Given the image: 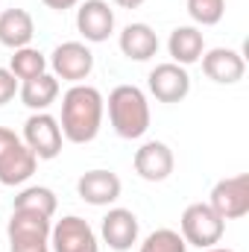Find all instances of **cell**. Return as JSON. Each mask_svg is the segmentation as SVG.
Segmentation results:
<instances>
[{"instance_id": "obj_17", "label": "cell", "mask_w": 249, "mask_h": 252, "mask_svg": "<svg viewBox=\"0 0 249 252\" xmlns=\"http://www.w3.org/2000/svg\"><path fill=\"white\" fill-rule=\"evenodd\" d=\"M32 35H35V24L27 9H6L0 15V44L21 50V47H30Z\"/></svg>"}, {"instance_id": "obj_14", "label": "cell", "mask_w": 249, "mask_h": 252, "mask_svg": "<svg viewBox=\"0 0 249 252\" xmlns=\"http://www.w3.org/2000/svg\"><path fill=\"white\" fill-rule=\"evenodd\" d=\"M138 217L129 211V208H109V214L103 217V226H100V235L103 241L109 244V250L115 252H126L138 244Z\"/></svg>"}, {"instance_id": "obj_1", "label": "cell", "mask_w": 249, "mask_h": 252, "mask_svg": "<svg viewBox=\"0 0 249 252\" xmlns=\"http://www.w3.org/2000/svg\"><path fill=\"white\" fill-rule=\"evenodd\" d=\"M103 112H106V100L94 85L76 82L64 91L62 97V138L70 144H91L100 135L103 126Z\"/></svg>"}, {"instance_id": "obj_5", "label": "cell", "mask_w": 249, "mask_h": 252, "mask_svg": "<svg viewBox=\"0 0 249 252\" xmlns=\"http://www.w3.org/2000/svg\"><path fill=\"white\" fill-rule=\"evenodd\" d=\"M38 158L6 126H0V185H24L35 173Z\"/></svg>"}, {"instance_id": "obj_21", "label": "cell", "mask_w": 249, "mask_h": 252, "mask_svg": "<svg viewBox=\"0 0 249 252\" xmlns=\"http://www.w3.org/2000/svg\"><path fill=\"white\" fill-rule=\"evenodd\" d=\"M9 70L15 73V79H32V76H41L47 73V56L35 47H21V50H12V62Z\"/></svg>"}, {"instance_id": "obj_26", "label": "cell", "mask_w": 249, "mask_h": 252, "mask_svg": "<svg viewBox=\"0 0 249 252\" xmlns=\"http://www.w3.org/2000/svg\"><path fill=\"white\" fill-rule=\"evenodd\" d=\"M121 9H138V6H144V0H115Z\"/></svg>"}, {"instance_id": "obj_9", "label": "cell", "mask_w": 249, "mask_h": 252, "mask_svg": "<svg viewBox=\"0 0 249 252\" xmlns=\"http://www.w3.org/2000/svg\"><path fill=\"white\" fill-rule=\"evenodd\" d=\"M50 247L53 252H100V241L88 220L67 214L50 229Z\"/></svg>"}, {"instance_id": "obj_23", "label": "cell", "mask_w": 249, "mask_h": 252, "mask_svg": "<svg viewBox=\"0 0 249 252\" xmlns=\"http://www.w3.org/2000/svg\"><path fill=\"white\" fill-rule=\"evenodd\" d=\"M187 15L202 27H214L226 15V0H187Z\"/></svg>"}, {"instance_id": "obj_18", "label": "cell", "mask_w": 249, "mask_h": 252, "mask_svg": "<svg viewBox=\"0 0 249 252\" xmlns=\"http://www.w3.org/2000/svg\"><path fill=\"white\" fill-rule=\"evenodd\" d=\"M18 97L27 109L32 112H47L56 97H59V79L53 73H41V76H32V79H24L21 88H18Z\"/></svg>"}, {"instance_id": "obj_3", "label": "cell", "mask_w": 249, "mask_h": 252, "mask_svg": "<svg viewBox=\"0 0 249 252\" xmlns=\"http://www.w3.org/2000/svg\"><path fill=\"white\" fill-rule=\"evenodd\" d=\"M179 229H182V238H185L187 247L208 250V247H217L223 241L226 220L208 202H190L185 211H182Z\"/></svg>"}, {"instance_id": "obj_8", "label": "cell", "mask_w": 249, "mask_h": 252, "mask_svg": "<svg viewBox=\"0 0 249 252\" xmlns=\"http://www.w3.org/2000/svg\"><path fill=\"white\" fill-rule=\"evenodd\" d=\"M50 67L53 76L64 82H85L94 70V53L82 44V41H62L53 53H50Z\"/></svg>"}, {"instance_id": "obj_16", "label": "cell", "mask_w": 249, "mask_h": 252, "mask_svg": "<svg viewBox=\"0 0 249 252\" xmlns=\"http://www.w3.org/2000/svg\"><path fill=\"white\" fill-rule=\"evenodd\" d=\"M118 44H121V53L126 59H132V62H147V59H153L158 53L156 30L150 24H141V21L138 24H126L121 38H118Z\"/></svg>"}, {"instance_id": "obj_25", "label": "cell", "mask_w": 249, "mask_h": 252, "mask_svg": "<svg viewBox=\"0 0 249 252\" xmlns=\"http://www.w3.org/2000/svg\"><path fill=\"white\" fill-rule=\"evenodd\" d=\"M47 9H53V12H67V9H73L79 0H41Z\"/></svg>"}, {"instance_id": "obj_20", "label": "cell", "mask_w": 249, "mask_h": 252, "mask_svg": "<svg viewBox=\"0 0 249 252\" xmlns=\"http://www.w3.org/2000/svg\"><path fill=\"white\" fill-rule=\"evenodd\" d=\"M18 211H35L41 217H53L56 214V193L44 185H32V188H24L15 196V205Z\"/></svg>"}, {"instance_id": "obj_7", "label": "cell", "mask_w": 249, "mask_h": 252, "mask_svg": "<svg viewBox=\"0 0 249 252\" xmlns=\"http://www.w3.org/2000/svg\"><path fill=\"white\" fill-rule=\"evenodd\" d=\"M208 205L223 220H238V217L249 214V176L238 173V176L220 179L208 193Z\"/></svg>"}, {"instance_id": "obj_10", "label": "cell", "mask_w": 249, "mask_h": 252, "mask_svg": "<svg viewBox=\"0 0 249 252\" xmlns=\"http://www.w3.org/2000/svg\"><path fill=\"white\" fill-rule=\"evenodd\" d=\"M150 94L158 100V103H182L190 91V76L182 64L176 62H164V64H156L150 70Z\"/></svg>"}, {"instance_id": "obj_27", "label": "cell", "mask_w": 249, "mask_h": 252, "mask_svg": "<svg viewBox=\"0 0 249 252\" xmlns=\"http://www.w3.org/2000/svg\"><path fill=\"white\" fill-rule=\"evenodd\" d=\"M202 252H235V250H229V247H208V250H202Z\"/></svg>"}, {"instance_id": "obj_12", "label": "cell", "mask_w": 249, "mask_h": 252, "mask_svg": "<svg viewBox=\"0 0 249 252\" xmlns=\"http://www.w3.org/2000/svg\"><path fill=\"white\" fill-rule=\"evenodd\" d=\"M76 30L91 44L109 41V35L115 32V12H112V6L106 0H85V3H79V9H76Z\"/></svg>"}, {"instance_id": "obj_6", "label": "cell", "mask_w": 249, "mask_h": 252, "mask_svg": "<svg viewBox=\"0 0 249 252\" xmlns=\"http://www.w3.org/2000/svg\"><path fill=\"white\" fill-rule=\"evenodd\" d=\"M38 161H50L62 153V129L59 121L47 112H35L24 121V138H21Z\"/></svg>"}, {"instance_id": "obj_24", "label": "cell", "mask_w": 249, "mask_h": 252, "mask_svg": "<svg viewBox=\"0 0 249 252\" xmlns=\"http://www.w3.org/2000/svg\"><path fill=\"white\" fill-rule=\"evenodd\" d=\"M15 94H18V79H15V73L6 70V67H0V106L12 103Z\"/></svg>"}, {"instance_id": "obj_22", "label": "cell", "mask_w": 249, "mask_h": 252, "mask_svg": "<svg viewBox=\"0 0 249 252\" xmlns=\"http://www.w3.org/2000/svg\"><path fill=\"white\" fill-rule=\"evenodd\" d=\"M138 252H187V244L173 229H156V232H150L144 238Z\"/></svg>"}, {"instance_id": "obj_11", "label": "cell", "mask_w": 249, "mask_h": 252, "mask_svg": "<svg viewBox=\"0 0 249 252\" xmlns=\"http://www.w3.org/2000/svg\"><path fill=\"white\" fill-rule=\"evenodd\" d=\"M135 173L144 179V182H164L170 173H173V150L164 144V141H147L135 150Z\"/></svg>"}, {"instance_id": "obj_15", "label": "cell", "mask_w": 249, "mask_h": 252, "mask_svg": "<svg viewBox=\"0 0 249 252\" xmlns=\"http://www.w3.org/2000/svg\"><path fill=\"white\" fill-rule=\"evenodd\" d=\"M121 188L124 185H121L118 173H112V170H88L76 182L79 199H85L88 205H97V208L118 202L121 199Z\"/></svg>"}, {"instance_id": "obj_13", "label": "cell", "mask_w": 249, "mask_h": 252, "mask_svg": "<svg viewBox=\"0 0 249 252\" xmlns=\"http://www.w3.org/2000/svg\"><path fill=\"white\" fill-rule=\"evenodd\" d=\"M202 73L217 85H235V82L244 79L247 62L232 47H214V50L202 53Z\"/></svg>"}, {"instance_id": "obj_19", "label": "cell", "mask_w": 249, "mask_h": 252, "mask_svg": "<svg viewBox=\"0 0 249 252\" xmlns=\"http://www.w3.org/2000/svg\"><path fill=\"white\" fill-rule=\"evenodd\" d=\"M167 50H170V56H173V62L187 67V64L199 62L202 59V53H205V41H202V32L196 30V27H176L173 32H170V38H167Z\"/></svg>"}, {"instance_id": "obj_2", "label": "cell", "mask_w": 249, "mask_h": 252, "mask_svg": "<svg viewBox=\"0 0 249 252\" xmlns=\"http://www.w3.org/2000/svg\"><path fill=\"white\" fill-rule=\"evenodd\" d=\"M109 124L118 138L135 141L150 129V103L138 85H118L109 94Z\"/></svg>"}, {"instance_id": "obj_4", "label": "cell", "mask_w": 249, "mask_h": 252, "mask_svg": "<svg viewBox=\"0 0 249 252\" xmlns=\"http://www.w3.org/2000/svg\"><path fill=\"white\" fill-rule=\"evenodd\" d=\"M50 229H53L50 217L12 208V217L6 226L9 252H50Z\"/></svg>"}]
</instances>
